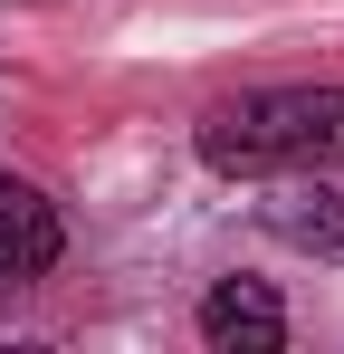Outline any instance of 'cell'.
<instances>
[{
	"mask_svg": "<svg viewBox=\"0 0 344 354\" xmlns=\"http://www.w3.org/2000/svg\"><path fill=\"white\" fill-rule=\"evenodd\" d=\"M201 163L220 182H287L344 163V86H249L201 115Z\"/></svg>",
	"mask_w": 344,
	"mask_h": 354,
	"instance_id": "obj_1",
	"label": "cell"
},
{
	"mask_svg": "<svg viewBox=\"0 0 344 354\" xmlns=\"http://www.w3.org/2000/svg\"><path fill=\"white\" fill-rule=\"evenodd\" d=\"M67 259V221L29 173H0V278H48Z\"/></svg>",
	"mask_w": 344,
	"mask_h": 354,
	"instance_id": "obj_2",
	"label": "cell"
},
{
	"mask_svg": "<svg viewBox=\"0 0 344 354\" xmlns=\"http://www.w3.org/2000/svg\"><path fill=\"white\" fill-rule=\"evenodd\" d=\"M201 345L211 354H278L287 345V306L268 278H220L201 297Z\"/></svg>",
	"mask_w": 344,
	"mask_h": 354,
	"instance_id": "obj_3",
	"label": "cell"
},
{
	"mask_svg": "<svg viewBox=\"0 0 344 354\" xmlns=\"http://www.w3.org/2000/svg\"><path fill=\"white\" fill-rule=\"evenodd\" d=\"M268 230H278L287 249L344 268V163L335 173H287V192L268 201Z\"/></svg>",
	"mask_w": 344,
	"mask_h": 354,
	"instance_id": "obj_4",
	"label": "cell"
}]
</instances>
